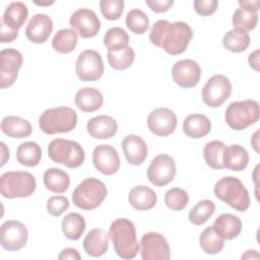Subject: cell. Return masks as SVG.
<instances>
[{"label":"cell","instance_id":"obj_1","mask_svg":"<svg viewBox=\"0 0 260 260\" xmlns=\"http://www.w3.org/2000/svg\"><path fill=\"white\" fill-rule=\"evenodd\" d=\"M192 38L193 29L184 21L160 19L154 22L149 32L150 43L172 56L184 53Z\"/></svg>","mask_w":260,"mask_h":260},{"label":"cell","instance_id":"obj_2","mask_svg":"<svg viewBox=\"0 0 260 260\" xmlns=\"http://www.w3.org/2000/svg\"><path fill=\"white\" fill-rule=\"evenodd\" d=\"M109 237L116 254L123 259H133L139 252L134 223L125 217L115 219L109 228Z\"/></svg>","mask_w":260,"mask_h":260},{"label":"cell","instance_id":"obj_3","mask_svg":"<svg viewBox=\"0 0 260 260\" xmlns=\"http://www.w3.org/2000/svg\"><path fill=\"white\" fill-rule=\"evenodd\" d=\"M213 192L217 199L237 211H246L250 206L249 192L239 178L228 176L219 179L214 185Z\"/></svg>","mask_w":260,"mask_h":260},{"label":"cell","instance_id":"obj_4","mask_svg":"<svg viewBox=\"0 0 260 260\" xmlns=\"http://www.w3.org/2000/svg\"><path fill=\"white\" fill-rule=\"evenodd\" d=\"M77 124V114L70 107H57L44 111L39 118L41 130L49 135L68 133Z\"/></svg>","mask_w":260,"mask_h":260},{"label":"cell","instance_id":"obj_5","mask_svg":"<svg viewBox=\"0 0 260 260\" xmlns=\"http://www.w3.org/2000/svg\"><path fill=\"white\" fill-rule=\"evenodd\" d=\"M260 109L258 102L254 100L236 101L231 103L224 113V119L229 127L241 131L258 122Z\"/></svg>","mask_w":260,"mask_h":260},{"label":"cell","instance_id":"obj_6","mask_svg":"<svg viewBox=\"0 0 260 260\" xmlns=\"http://www.w3.org/2000/svg\"><path fill=\"white\" fill-rule=\"evenodd\" d=\"M106 185L96 178H85L72 193L73 204L82 210L98 208L107 197Z\"/></svg>","mask_w":260,"mask_h":260},{"label":"cell","instance_id":"obj_7","mask_svg":"<svg viewBox=\"0 0 260 260\" xmlns=\"http://www.w3.org/2000/svg\"><path fill=\"white\" fill-rule=\"evenodd\" d=\"M48 156L54 162L70 169L79 168L85 159L84 150L78 142L63 138H56L49 143Z\"/></svg>","mask_w":260,"mask_h":260},{"label":"cell","instance_id":"obj_8","mask_svg":"<svg viewBox=\"0 0 260 260\" xmlns=\"http://www.w3.org/2000/svg\"><path fill=\"white\" fill-rule=\"evenodd\" d=\"M36 188V178L28 172H6L0 178L1 195L8 199L29 197Z\"/></svg>","mask_w":260,"mask_h":260},{"label":"cell","instance_id":"obj_9","mask_svg":"<svg viewBox=\"0 0 260 260\" xmlns=\"http://www.w3.org/2000/svg\"><path fill=\"white\" fill-rule=\"evenodd\" d=\"M232 94V83L222 74L211 76L201 90L204 104L210 108L220 107Z\"/></svg>","mask_w":260,"mask_h":260},{"label":"cell","instance_id":"obj_10","mask_svg":"<svg viewBox=\"0 0 260 260\" xmlns=\"http://www.w3.org/2000/svg\"><path fill=\"white\" fill-rule=\"evenodd\" d=\"M75 71L78 79L81 81L99 80L105 71L101 54L94 50L81 52L75 63Z\"/></svg>","mask_w":260,"mask_h":260},{"label":"cell","instance_id":"obj_11","mask_svg":"<svg viewBox=\"0 0 260 260\" xmlns=\"http://www.w3.org/2000/svg\"><path fill=\"white\" fill-rule=\"evenodd\" d=\"M176 175V162L172 156L166 153L156 155L147 169L148 181L157 187H164L171 183Z\"/></svg>","mask_w":260,"mask_h":260},{"label":"cell","instance_id":"obj_12","mask_svg":"<svg viewBox=\"0 0 260 260\" xmlns=\"http://www.w3.org/2000/svg\"><path fill=\"white\" fill-rule=\"evenodd\" d=\"M140 254L143 260H169L171 258V250L167 239L156 232H149L142 236Z\"/></svg>","mask_w":260,"mask_h":260},{"label":"cell","instance_id":"obj_13","mask_svg":"<svg viewBox=\"0 0 260 260\" xmlns=\"http://www.w3.org/2000/svg\"><path fill=\"white\" fill-rule=\"evenodd\" d=\"M28 233L26 226L18 220H7L0 228L1 247L10 252L22 249L27 242Z\"/></svg>","mask_w":260,"mask_h":260},{"label":"cell","instance_id":"obj_14","mask_svg":"<svg viewBox=\"0 0 260 260\" xmlns=\"http://www.w3.org/2000/svg\"><path fill=\"white\" fill-rule=\"evenodd\" d=\"M23 63L22 55L13 48L0 52V87H10L17 79L18 71Z\"/></svg>","mask_w":260,"mask_h":260},{"label":"cell","instance_id":"obj_15","mask_svg":"<svg viewBox=\"0 0 260 260\" xmlns=\"http://www.w3.org/2000/svg\"><path fill=\"white\" fill-rule=\"evenodd\" d=\"M69 24L82 39H90L101 29V21L91 9L79 8L75 10L69 19Z\"/></svg>","mask_w":260,"mask_h":260},{"label":"cell","instance_id":"obj_16","mask_svg":"<svg viewBox=\"0 0 260 260\" xmlns=\"http://www.w3.org/2000/svg\"><path fill=\"white\" fill-rule=\"evenodd\" d=\"M172 77L177 85L182 88H191L199 83L201 68L192 59L177 61L172 68Z\"/></svg>","mask_w":260,"mask_h":260},{"label":"cell","instance_id":"obj_17","mask_svg":"<svg viewBox=\"0 0 260 260\" xmlns=\"http://www.w3.org/2000/svg\"><path fill=\"white\" fill-rule=\"evenodd\" d=\"M177 116L169 108H157L147 117V127L156 136L165 137L172 134L177 127Z\"/></svg>","mask_w":260,"mask_h":260},{"label":"cell","instance_id":"obj_18","mask_svg":"<svg viewBox=\"0 0 260 260\" xmlns=\"http://www.w3.org/2000/svg\"><path fill=\"white\" fill-rule=\"evenodd\" d=\"M92 162L94 168L103 175L111 176L120 169V157L118 151L109 144H101L92 151Z\"/></svg>","mask_w":260,"mask_h":260},{"label":"cell","instance_id":"obj_19","mask_svg":"<svg viewBox=\"0 0 260 260\" xmlns=\"http://www.w3.org/2000/svg\"><path fill=\"white\" fill-rule=\"evenodd\" d=\"M239 6L235 10L232 18L234 28H240L246 31L253 30L258 23L260 2L258 0L239 1Z\"/></svg>","mask_w":260,"mask_h":260},{"label":"cell","instance_id":"obj_20","mask_svg":"<svg viewBox=\"0 0 260 260\" xmlns=\"http://www.w3.org/2000/svg\"><path fill=\"white\" fill-rule=\"evenodd\" d=\"M53 30V20L45 13L35 14L25 27V37L31 43H45Z\"/></svg>","mask_w":260,"mask_h":260},{"label":"cell","instance_id":"obj_21","mask_svg":"<svg viewBox=\"0 0 260 260\" xmlns=\"http://www.w3.org/2000/svg\"><path fill=\"white\" fill-rule=\"evenodd\" d=\"M122 149L127 161L132 166L142 165L147 157V145L145 141L135 134H129L123 138Z\"/></svg>","mask_w":260,"mask_h":260},{"label":"cell","instance_id":"obj_22","mask_svg":"<svg viewBox=\"0 0 260 260\" xmlns=\"http://www.w3.org/2000/svg\"><path fill=\"white\" fill-rule=\"evenodd\" d=\"M86 129L88 134L95 139L112 138L118 131L117 121L107 115H100L91 118L87 124Z\"/></svg>","mask_w":260,"mask_h":260},{"label":"cell","instance_id":"obj_23","mask_svg":"<svg viewBox=\"0 0 260 260\" xmlns=\"http://www.w3.org/2000/svg\"><path fill=\"white\" fill-rule=\"evenodd\" d=\"M74 103L80 111L92 113L102 108L104 96L103 93L94 87H82L76 92Z\"/></svg>","mask_w":260,"mask_h":260},{"label":"cell","instance_id":"obj_24","mask_svg":"<svg viewBox=\"0 0 260 260\" xmlns=\"http://www.w3.org/2000/svg\"><path fill=\"white\" fill-rule=\"evenodd\" d=\"M249 162V153L240 144H232L225 146L223 155H222V164L223 169H228L234 172L244 171Z\"/></svg>","mask_w":260,"mask_h":260},{"label":"cell","instance_id":"obj_25","mask_svg":"<svg viewBox=\"0 0 260 260\" xmlns=\"http://www.w3.org/2000/svg\"><path fill=\"white\" fill-rule=\"evenodd\" d=\"M109 234L102 229H93L87 233L83 240V249L91 257L103 256L109 248Z\"/></svg>","mask_w":260,"mask_h":260},{"label":"cell","instance_id":"obj_26","mask_svg":"<svg viewBox=\"0 0 260 260\" xmlns=\"http://www.w3.org/2000/svg\"><path fill=\"white\" fill-rule=\"evenodd\" d=\"M212 226L222 240H233L242 232L241 219L232 213H223L217 216Z\"/></svg>","mask_w":260,"mask_h":260},{"label":"cell","instance_id":"obj_27","mask_svg":"<svg viewBox=\"0 0 260 260\" xmlns=\"http://www.w3.org/2000/svg\"><path fill=\"white\" fill-rule=\"evenodd\" d=\"M130 205L137 210H149L153 208L157 201L155 192L147 186H135L128 195Z\"/></svg>","mask_w":260,"mask_h":260},{"label":"cell","instance_id":"obj_28","mask_svg":"<svg viewBox=\"0 0 260 260\" xmlns=\"http://www.w3.org/2000/svg\"><path fill=\"white\" fill-rule=\"evenodd\" d=\"M1 131L11 138H25L31 134L32 128L26 119L17 116H6L1 121Z\"/></svg>","mask_w":260,"mask_h":260},{"label":"cell","instance_id":"obj_29","mask_svg":"<svg viewBox=\"0 0 260 260\" xmlns=\"http://www.w3.org/2000/svg\"><path fill=\"white\" fill-rule=\"evenodd\" d=\"M211 130L210 120L202 114H191L183 121V131L190 138H201Z\"/></svg>","mask_w":260,"mask_h":260},{"label":"cell","instance_id":"obj_30","mask_svg":"<svg viewBox=\"0 0 260 260\" xmlns=\"http://www.w3.org/2000/svg\"><path fill=\"white\" fill-rule=\"evenodd\" d=\"M28 16V10L24 3L20 1L11 2L5 9L2 22L13 30H18L25 22Z\"/></svg>","mask_w":260,"mask_h":260},{"label":"cell","instance_id":"obj_31","mask_svg":"<svg viewBox=\"0 0 260 260\" xmlns=\"http://www.w3.org/2000/svg\"><path fill=\"white\" fill-rule=\"evenodd\" d=\"M44 185L45 187L54 193H64L70 185V178L68 174L56 168H50L44 173Z\"/></svg>","mask_w":260,"mask_h":260},{"label":"cell","instance_id":"obj_32","mask_svg":"<svg viewBox=\"0 0 260 260\" xmlns=\"http://www.w3.org/2000/svg\"><path fill=\"white\" fill-rule=\"evenodd\" d=\"M250 42L251 39L249 32L240 28H233L229 30L222 38L223 47L233 53L246 51L250 46Z\"/></svg>","mask_w":260,"mask_h":260},{"label":"cell","instance_id":"obj_33","mask_svg":"<svg viewBox=\"0 0 260 260\" xmlns=\"http://www.w3.org/2000/svg\"><path fill=\"white\" fill-rule=\"evenodd\" d=\"M42 158V149L37 142L25 141L16 149L17 161L25 167H36Z\"/></svg>","mask_w":260,"mask_h":260},{"label":"cell","instance_id":"obj_34","mask_svg":"<svg viewBox=\"0 0 260 260\" xmlns=\"http://www.w3.org/2000/svg\"><path fill=\"white\" fill-rule=\"evenodd\" d=\"M77 41V34L74 29L62 28L55 34L52 40V47L60 54H69L75 50Z\"/></svg>","mask_w":260,"mask_h":260},{"label":"cell","instance_id":"obj_35","mask_svg":"<svg viewBox=\"0 0 260 260\" xmlns=\"http://www.w3.org/2000/svg\"><path fill=\"white\" fill-rule=\"evenodd\" d=\"M62 232L64 236L72 241L80 239L85 230L84 217L76 212H71L65 215L62 219Z\"/></svg>","mask_w":260,"mask_h":260},{"label":"cell","instance_id":"obj_36","mask_svg":"<svg viewBox=\"0 0 260 260\" xmlns=\"http://www.w3.org/2000/svg\"><path fill=\"white\" fill-rule=\"evenodd\" d=\"M107 57L108 62L113 69L125 70L133 64L135 60V53L130 46H127L117 50H108Z\"/></svg>","mask_w":260,"mask_h":260},{"label":"cell","instance_id":"obj_37","mask_svg":"<svg viewBox=\"0 0 260 260\" xmlns=\"http://www.w3.org/2000/svg\"><path fill=\"white\" fill-rule=\"evenodd\" d=\"M225 144L219 140H212L205 144L203 148V156L208 167L213 170L223 169L222 155Z\"/></svg>","mask_w":260,"mask_h":260},{"label":"cell","instance_id":"obj_38","mask_svg":"<svg viewBox=\"0 0 260 260\" xmlns=\"http://www.w3.org/2000/svg\"><path fill=\"white\" fill-rule=\"evenodd\" d=\"M224 240H222L217 233L214 231L213 226H207L202 231L199 238V244L203 252L208 255L218 254L224 246Z\"/></svg>","mask_w":260,"mask_h":260},{"label":"cell","instance_id":"obj_39","mask_svg":"<svg viewBox=\"0 0 260 260\" xmlns=\"http://www.w3.org/2000/svg\"><path fill=\"white\" fill-rule=\"evenodd\" d=\"M214 211L215 204L209 199H203L191 208L188 218L191 223L195 225H201L212 216Z\"/></svg>","mask_w":260,"mask_h":260},{"label":"cell","instance_id":"obj_40","mask_svg":"<svg viewBox=\"0 0 260 260\" xmlns=\"http://www.w3.org/2000/svg\"><path fill=\"white\" fill-rule=\"evenodd\" d=\"M126 25L131 32L135 35H142L149 27V19L144 11L134 8L127 13Z\"/></svg>","mask_w":260,"mask_h":260},{"label":"cell","instance_id":"obj_41","mask_svg":"<svg viewBox=\"0 0 260 260\" xmlns=\"http://www.w3.org/2000/svg\"><path fill=\"white\" fill-rule=\"evenodd\" d=\"M129 36L125 29L120 26L109 28L104 36V45L108 50H117L129 46Z\"/></svg>","mask_w":260,"mask_h":260},{"label":"cell","instance_id":"obj_42","mask_svg":"<svg viewBox=\"0 0 260 260\" xmlns=\"http://www.w3.org/2000/svg\"><path fill=\"white\" fill-rule=\"evenodd\" d=\"M189 202L188 193L179 187L169 189L165 194V203L168 208L176 211L183 210Z\"/></svg>","mask_w":260,"mask_h":260},{"label":"cell","instance_id":"obj_43","mask_svg":"<svg viewBox=\"0 0 260 260\" xmlns=\"http://www.w3.org/2000/svg\"><path fill=\"white\" fill-rule=\"evenodd\" d=\"M100 9L104 17L108 20H117L121 17L124 10L123 0H102Z\"/></svg>","mask_w":260,"mask_h":260},{"label":"cell","instance_id":"obj_44","mask_svg":"<svg viewBox=\"0 0 260 260\" xmlns=\"http://www.w3.org/2000/svg\"><path fill=\"white\" fill-rule=\"evenodd\" d=\"M69 200L65 196H52L47 200V210L53 216H60L69 208Z\"/></svg>","mask_w":260,"mask_h":260},{"label":"cell","instance_id":"obj_45","mask_svg":"<svg viewBox=\"0 0 260 260\" xmlns=\"http://www.w3.org/2000/svg\"><path fill=\"white\" fill-rule=\"evenodd\" d=\"M218 6L217 0H196L193 2L194 10L201 16L213 14Z\"/></svg>","mask_w":260,"mask_h":260},{"label":"cell","instance_id":"obj_46","mask_svg":"<svg viewBox=\"0 0 260 260\" xmlns=\"http://www.w3.org/2000/svg\"><path fill=\"white\" fill-rule=\"evenodd\" d=\"M146 5L155 13L168 11L174 4L173 0H145Z\"/></svg>","mask_w":260,"mask_h":260},{"label":"cell","instance_id":"obj_47","mask_svg":"<svg viewBox=\"0 0 260 260\" xmlns=\"http://www.w3.org/2000/svg\"><path fill=\"white\" fill-rule=\"evenodd\" d=\"M18 37V30H13L7 27L1 21V30H0V42L1 43H11Z\"/></svg>","mask_w":260,"mask_h":260},{"label":"cell","instance_id":"obj_48","mask_svg":"<svg viewBox=\"0 0 260 260\" xmlns=\"http://www.w3.org/2000/svg\"><path fill=\"white\" fill-rule=\"evenodd\" d=\"M59 260H63V259H71V260H80L81 256L79 254V252L74 249V248H65L63 249L59 256H58Z\"/></svg>","mask_w":260,"mask_h":260},{"label":"cell","instance_id":"obj_49","mask_svg":"<svg viewBox=\"0 0 260 260\" xmlns=\"http://www.w3.org/2000/svg\"><path fill=\"white\" fill-rule=\"evenodd\" d=\"M248 62L251 68H253L255 71H259V50H255L249 55Z\"/></svg>","mask_w":260,"mask_h":260},{"label":"cell","instance_id":"obj_50","mask_svg":"<svg viewBox=\"0 0 260 260\" xmlns=\"http://www.w3.org/2000/svg\"><path fill=\"white\" fill-rule=\"evenodd\" d=\"M1 153H2V155H1V167H3L6 162V160L9 157V150L7 149L4 142H1Z\"/></svg>","mask_w":260,"mask_h":260},{"label":"cell","instance_id":"obj_51","mask_svg":"<svg viewBox=\"0 0 260 260\" xmlns=\"http://www.w3.org/2000/svg\"><path fill=\"white\" fill-rule=\"evenodd\" d=\"M253 258L259 259V254H258V252L256 250H248L241 257V259H253Z\"/></svg>","mask_w":260,"mask_h":260},{"label":"cell","instance_id":"obj_52","mask_svg":"<svg viewBox=\"0 0 260 260\" xmlns=\"http://www.w3.org/2000/svg\"><path fill=\"white\" fill-rule=\"evenodd\" d=\"M259 130H257L254 134H253V136L251 137V144H252V146L254 147V149H255V151L256 152H259V149H258V146H259Z\"/></svg>","mask_w":260,"mask_h":260},{"label":"cell","instance_id":"obj_53","mask_svg":"<svg viewBox=\"0 0 260 260\" xmlns=\"http://www.w3.org/2000/svg\"><path fill=\"white\" fill-rule=\"evenodd\" d=\"M53 3H54V1H51V2H49V1H47V2H38V1H35V4H37V5H39V6H49V5L53 4Z\"/></svg>","mask_w":260,"mask_h":260}]
</instances>
